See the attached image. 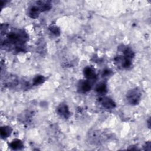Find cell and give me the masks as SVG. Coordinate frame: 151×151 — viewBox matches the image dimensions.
<instances>
[{
    "mask_svg": "<svg viewBox=\"0 0 151 151\" xmlns=\"http://www.w3.org/2000/svg\"><path fill=\"white\" fill-rule=\"evenodd\" d=\"M141 91L137 87L129 90L126 96L127 103L132 106L137 105L141 100Z\"/></svg>",
    "mask_w": 151,
    "mask_h": 151,
    "instance_id": "cell-2",
    "label": "cell"
},
{
    "mask_svg": "<svg viewBox=\"0 0 151 151\" xmlns=\"http://www.w3.org/2000/svg\"><path fill=\"white\" fill-rule=\"evenodd\" d=\"M41 12H42L40 8L37 4H35V5H32L29 8L28 10V15L32 19H35L38 17Z\"/></svg>",
    "mask_w": 151,
    "mask_h": 151,
    "instance_id": "cell-8",
    "label": "cell"
},
{
    "mask_svg": "<svg viewBox=\"0 0 151 151\" xmlns=\"http://www.w3.org/2000/svg\"><path fill=\"white\" fill-rule=\"evenodd\" d=\"M95 90H96V93L100 96H104L107 93V85L103 82L100 83L96 86Z\"/></svg>",
    "mask_w": 151,
    "mask_h": 151,
    "instance_id": "cell-10",
    "label": "cell"
},
{
    "mask_svg": "<svg viewBox=\"0 0 151 151\" xmlns=\"http://www.w3.org/2000/svg\"><path fill=\"white\" fill-rule=\"evenodd\" d=\"M12 129L9 126H4L1 127L0 133L2 139H5L8 138L12 133Z\"/></svg>",
    "mask_w": 151,
    "mask_h": 151,
    "instance_id": "cell-9",
    "label": "cell"
},
{
    "mask_svg": "<svg viewBox=\"0 0 151 151\" xmlns=\"http://www.w3.org/2000/svg\"><path fill=\"white\" fill-rule=\"evenodd\" d=\"M56 112L60 117L64 119H68L71 116L69 108L65 103H61L58 105L56 109Z\"/></svg>",
    "mask_w": 151,
    "mask_h": 151,
    "instance_id": "cell-4",
    "label": "cell"
},
{
    "mask_svg": "<svg viewBox=\"0 0 151 151\" xmlns=\"http://www.w3.org/2000/svg\"><path fill=\"white\" fill-rule=\"evenodd\" d=\"M7 24L1 25V47L4 50L19 53L25 51V44L28 41L27 32L21 28H9Z\"/></svg>",
    "mask_w": 151,
    "mask_h": 151,
    "instance_id": "cell-1",
    "label": "cell"
},
{
    "mask_svg": "<svg viewBox=\"0 0 151 151\" xmlns=\"http://www.w3.org/2000/svg\"><path fill=\"white\" fill-rule=\"evenodd\" d=\"M9 147L13 150H21L24 147L22 142L18 139H14L9 145Z\"/></svg>",
    "mask_w": 151,
    "mask_h": 151,
    "instance_id": "cell-11",
    "label": "cell"
},
{
    "mask_svg": "<svg viewBox=\"0 0 151 151\" xmlns=\"http://www.w3.org/2000/svg\"><path fill=\"white\" fill-rule=\"evenodd\" d=\"M49 30L54 35L58 36L60 34V30L58 27L56 25H51L49 27Z\"/></svg>",
    "mask_w": 151,
    "mask_h": 151,
    "instance_id": "cell-13",
    "label": "cell"
},
{
    "mask_svg": "<svg viewBox=\"0 0 151 151\" xmlns=\"http://www.w3.org/2000/svg\"><path fill=\"white\" fill-rule=\"evenodd\" d=\"M88 80H82L79 81L77 84V90L80 93H86L89 91L92 87V85Z\"/></svg>",
    "mask_w": 151,
    "mask_h": 151,
    "instance_id": "cell-6",
    "label": "cell"
},
{
    "mask_svg": "<svg viewBox=\"0 0 151 151\" xmlns=\"http://www.w3.org/2000/svg\"><path fill=\"white\" fill-rule=\"evenodd\" d=\"M98 99L99 103L103 107L107 109H113L116 107V103L112 99L109 97L103 96H100V97H99Z\"/></svg>",
    "mask_w": 151,
    "mask_h": 151,
    "instance_id": "cell-5",
    "label": "cell"
},
{
    "mask_svg": "<svg viewBox=\"0 0 151 151\" xmlns=\"http://www.w3.org/2000/svg\"><path fill=\"white\" fill-rule=\"evenodd\" d=\"M151 143L150 142H147L145 143V145H144V147H145V150H150L151 149Z\"/></svg>",
    "mask_w": 151,
    "mask_h": 151,
    "instance_id": "cell-14",
    "label": "cell"
},
{
    "mask_svg": "<svg viewBox=\"0 0 151 151\" xmlns=\"http://www.w3.org/2000/svg\"><path fill=\"white\" fill-rule=\"evenodd\" d=\"M148 127H149V128H150V118L149 119V120H148Z\"/></svg>",
    "mask_w": 151,
    "mask_h": 151,
    "instance_id": "cell-15",
    "label": "cell"
},
{
    "mask_svg": "<svg viewBox=\"0 0 151 151\" xmlns=\"http://www.w3.org/2000/svg\"><path fill=\"white\" fill-rule=\"evenodd\" d=\"M114 61L117 67L124 69H127L130 68L132 65V60L126 57L122 54L115 57Z\"/></svg>",
    "mask_w": 151,
    "mask_h": 151,
    "instance_id": "cell-3",
    "label": "cell"
},
{
    "mask_svg": "<svg viewBox=\"0 0 151 151\" xmlns=\"http://www.w3.org/2000/svg\"><path fill=\"white\" fill-rule=\"evenodd\" d=\"M45 81V77L42 75H37L32 79V85L38 86L40 85Z\"/></svg>",
    "mask_w": 151,
    "mask_h": 151,
    "instance_id": "cell-12",
    "label": "cell"
},
{
    "mask_svg": "<svg viewBox=\"0 0 151 151\" xmlns=\"http://www.w3.org/2000/svg\"><path fill=\"white\" fill-rule=\"evenodd\" d=\"M83 74L87 80L90 81L94 80L96 77L95 70L90 66H87L84 68Z\"/></svg>",
    "mask_w": 151,
    "mask_h": 151,
    "instance_id": "cell-7",
    "label": "cell"
}]
</instances>
